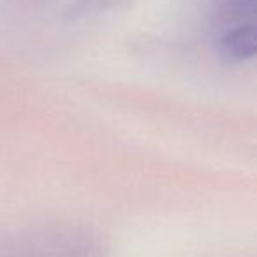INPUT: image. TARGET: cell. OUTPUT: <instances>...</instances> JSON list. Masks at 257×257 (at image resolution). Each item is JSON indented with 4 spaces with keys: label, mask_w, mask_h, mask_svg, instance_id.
<instances>
[{
    "label": "cell",
    "mask_w": 257,
    "mask_h": 257,
    "mask_svg": "<svg viewBox=\"0 0 257 257\" xmlns=\"http://www.w3.org/2000/svg\"><path fill=\"white\" fill-rule=\"evenodd\" d=\"M0 257H100V246L79 231H46L18 238L11 245L0 243Z\"/></svg>",
    "instance_id": "6da1fadb"
},
{
    "label": "cell",
    "mask_w": 257,
    "mask_h": 257,
    "mask_svg": "<svg viewBox=\"0 0 257 257\" xmlns=\"http://www.w3.org/2000/svg\"><path fill=\"white\" fill-rule=\"evenodd\" d=\"M215 51L224 62L232 65L253 60L257 50L255 25L236 27L213 36Z\"/></svg>",
    "instance_id": "7a4b0ae2"
},
{
    "label": "cell",
    "mask_w": 257,
    "mask_h": 257,
    "mask_svg": "<svg viewBox=\"0 0 257 257\" xmlns=\"http://www.w3.org/2000/svg\"><path fill=\"white\" fill-rule=\"evenodd\" d=\"M213 36L236 27L255 25V0H211Z\"/></svg>",
    "instance_id": "3957f363"
}]
</instances>
